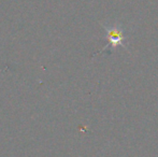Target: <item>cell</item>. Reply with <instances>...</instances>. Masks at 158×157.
Returning a JSON list of instances; mask_svg holds the SVG:
<instances>
[{"mask_svg":"<svg viewBox=\"0 0 158 157\" xmlns=\"http://www.w3.org/2000/svg\"><path fill=\"white\" fill-rule=\"evenodd\" d=\"M103 28L106 30V39L108 41L106 45L102 48L101 52H104L106 48L110 46L112 51L117 46H123L124 48H127L125 43V31L124 28L119 24H114V25H103Z\"/></svg>","mask_w":158,"mask_h":157,"instance_id":"cell-1","label":"cell"}]
</instances>
